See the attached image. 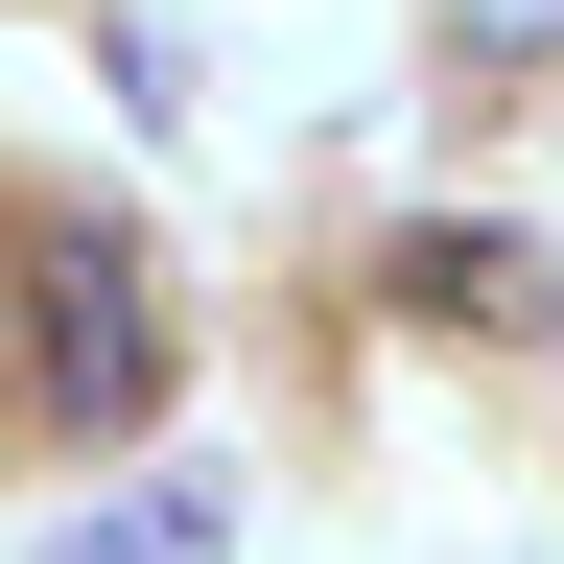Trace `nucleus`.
Returning <instances> with one entry per match:
<instances>
[{
  "instance_id": "7ed1b4c3",
  "label": "nucleus",
  "mask_w": 564,
  "mask_h": 564,
  "mask_svg": "<svg viewBox=\"0 0 564 564\" xmlns=\"http://www.w3.org/2000/svg\"><path fill=\"white\" fill-rule=\"evenodd\" d=\"M423 306H447V329H494V306H541V259H494V236H423Z\"/></svg>"
},
{
  "instance_id": "20e7f679",
  "label": "nucleus",
  "mask_w": 564,
  "mask_h": 564,
  "mask_svg": "<svg viewBox=\"0 0 564 564\" xmlns=\"http://www.w3.org/2000/svg\"><path fill=\"white\" fill-rule=\"evenodd\" d=\"M564 47V0H447V70H541Z\"/></svg>"
},
{
  "instance_id": "39448f33",
  "label": "nucleus",
  "mask_w": 564,
  "mask_h": 564,
  "mask_svg": "<svg viewBox=\"0 0 564 564\" xmlns=\"http://www.w3.org/2000/svg\"><path fill=\"white\" fill-rule=\"evenodd\" d=\"M541 329H564V282H541Z\"/></svg>"
},
{
  "instance_id": "f03ea898",
  "label": "nucleus",
  "mask_w": 564,
  "mask_h": 564,
  "mask_svg": "<svg viewBox=\"0 0 564 564\" xmlns=\"http://www.w3.org/2000/svg\"><path fill=\"white\" fill-rule=\"evenodd\" d=\"M47 564H236V494H212V470H165V494H118V518H70Z\"/></svg>"
},
{
  "instance_id": "f257e3e1",
  "label": "nucleus",
  "mask_w": 564,
  "mask_h": 564,
  "mask_svg": "<svg viewBox=\"0 0 564 564\" xmlns=\"http://www.w3.org/2000/svg\"><path fill=\"white\" fill-rule=\"evenodd\" d=\"M24 400L70 447H141L165 423V282H141L118 212H24Z\"/></svg>"
}]
</instances>
